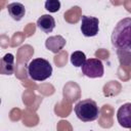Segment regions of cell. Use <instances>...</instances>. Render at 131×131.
Masks as SVG:
<instances>
[{"label": "cell", "mask_w": 131, "mask_h": 131, "mask_svg": "<svg viewBox=\"0 0 131 131\" xmlns=\"http://www.w3.org/2000/svg\"><path fill=\"white\" fill-rule=\"evenodd\" d=\"M112 44L120 50L130 49L131 46V17L118 21L112 33Z\"/></svg>", "instance_id": "1"}, {"label": "cell", "mask_w": 131, "mask_h": 131, "mask_svg": "<svg viewBox=\"0 0 131 131\" xmlns=\"http://www.w3.org/2000/svg\"><path fill=\"white\" fill-rule=\"evenodd\" d=\"M28 75L34 81H44L52 75V66L44 58H34L28 64Z\"/></svg>", "instance_id": "2"}, {"label": "cell", "mask_w": 131, "mask_h": 131, "mask_svg": "<svg viewBox=\"0 0 131 131\" xmlns=\"http://www.w3.org/2000/svg\"><path fill=\"white\" fill-rule=\"evenodd\" d=\"M75 113L79 120L82 122L95 121L99 116V107L93 99H84L75 105Z\"/></svg>", "instance_id": "3"}, {"label": "cell", "mask_w": 131, "mask_h": 131, "mask_svg": "<svg viewBox=\"0 0 131 131\" xmlns=\"http://www.w3.org/2000/svg\"><path fill=\"white\" fill-rule=\"evenodd\" d=\"M82 73L88 78H100L103 76L104 68L100 59L98 58H89L86 59L85 63L81 67Z\"/></svg>", "instance_id": "4"}, {"label": "cell", "mask_w": 131, "mask_h": 131, "mask_svg": "<svg viewBox=\"0 0 131 131\" xmlns=\"http://www.w3.org/2000/svg\"><path fill=\"white\" fill-rule=\"evenodd\" d=\"M99 31V20L97 17L82 15L81 17V32L85 37H93Z\"/></svg>", "instance_id": "5"}, {"label": "cell", "mask_w": 131, "mask_h": 131, "mask_svg": "<svg viewBox=\"0 0 131 131\" xmlns=\"http://www.w3.org/2000/svg\"><path fill=\"white\" fill-rule=\"evenodd\" d=\"M117 120L123 128L131 129V102L124 103L117 112Z\"/></svg>", "instance_id": "6"}, {"label": "cell", "mask_w": 131, "mask_h": 131, "mask_svg": "<svg viewBox=\"0 0 131 131\" xmlns=\"http://www.w3.org/2000/svg\"><path fill=\"white\" fill-rule=\"evenodd\" d=\"M64 45H66V39L60 35L50 36L45 41L46 48L53 53H58L64 47Z\"/></svg>", "instance_id": "7"}, {"label": "cell", "mask_w": 131, "mask_h": 131, "mask_svg": "<svg viewBox=\"0 0 131 131\" xmlns=\"http://www.w3.org/2000/svg\"><path fill=\"white\" fill-rule=\"evenodd\" d=\"M37 27L44 33H51L55 28V19L50 14H43L37 19Z\"/></svg>", "instance_id": "8"}, {"label": "cell", "mask_w": 131, "mask_h": 131, "mask_svg": "<svg viewBox=\"0 0 131 131\" xmlns=\"http://www.w3.org/2000/svg\"><path fill=\"white\" fill-rule=\"evenodd\" d=\"M0 73L2 75H12L14 73V56L11 53H6L1 59Z\"/></svg>", "instance_id": "9"}, {"label": "cell", "mask_w": 131, "mask_h": 131, "mask_svg": "<svg viewBox=\"0 0 131 131\" xmlns=\"http://www.w3.org/2000/svg\"><path fill=\"white\" fill-rule=\"evenodd\" d=\"M7 10H8L9 15L16 21L20 20L25 16V13H26L25 6L19 2H12V3L8 4Z\"/></svg>", "instance_id": "10"}, {"label": "cell", "mask_w": 131, "mask_h": 131, "mask_svg": "<svg viewBox=\"0 0 131 131\" xmlns=\"http://www.w3.org/2000/svg\"><path fill=\"white\" fill-rule=\"evenodd\" d=\"M86 61V55L82 51H74L71 54V62L76 68L82 67Z\"/></svg>", "instance_id": "11"}, {"label": "cell", "mask_w": 131, "mask_h": 131, "mask_svg": "<svg viewBox=\"0 0 131 131\" xmlns=\"http://www.w3.org/2000/svg\"><path fill=\"white\" fill-rule=\"evenodd\" d=\"M60 8V2L58 0H47L45 2V9L49 12H57Z\"/></svg>", "instance_id": "12"}, {"label": "cell", "mask_w": 131, "mask_h": 131, "mask_svg": "<svg viewBox=\"0 0 131 131\" xmlns=\"http://www.w3.org/2000/svg\"><path fill=\"white\" fill-rule=\"evenodd\" d=\"M130 49H131V46H130Z\"/></svg>", "instance_id": "13"}]
</instances>
